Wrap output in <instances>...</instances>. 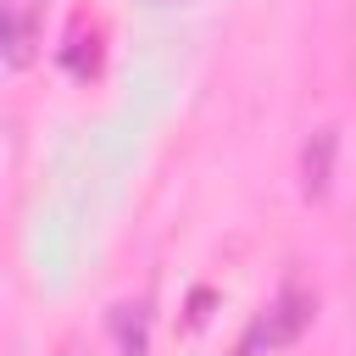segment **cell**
<instances>
[{
  "label": "cell",
  "mask_w": 356,
  "mask_h": 356,
  "mask_svg": "<svg viewBox=\"0 0 356 356\" xmlns=\"http://www.w3.org/2000/svg\"><path fill=\"white\" fill-rule=\"evenodd\" d=\"M312 317H317V300H312V289H300V284L278 289V300H273V306H267V317L256 323V328H261V345H267V350H284V345H295V339L312 328Z\"/></svg>",
  "instance_id": "obj_1"
},
{
  "label": "cell",
  "mask_w": 356,
  "mask_h": 356,
  "mask_svg": "<svg viewBox=\"0 0 356 356\" xmlns=\"http://www.w3.org/2000/svg\"><path fill=\"white\" fill-rule=\"evenodd\" d=\"M334 150H339L334 128H317V134L300 145V195H306V200H323V195H328V184H334Z\"/></svg>",
  "instance_id": "obj_2"
},
{
  "label": "cell",
  "mask_w": 356,
  "mask_h": 356,
  "mask_svg": "<svg viewBox=\"0 0 356 356\" xmlns=\"http://www.w3.org/2000/svg\"><path fill=\"white\" fill-rule=\"evenodd\" d=\"M39 50V0H11L6 6V61L22 72Z\"/></svg>",
  "instance_id": "obj_3"
},
{
  "label": "cell",
  "mask_w": 356,
  "mask_h": 356,
  "mask_svg": "<svg viewBox=\"0 0 356 356\" xmlns=\"http://www.w3.org/2000/svg\"><path fill=\"white\" fill-rule=\"evenodd\" d=\"M111 328H117V350L122 356H145V306H117Z\"/></svg>",
  "instance_id": "obj_4"
}]
</instances>
